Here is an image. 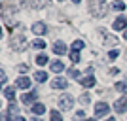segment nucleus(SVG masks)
I'll return each instance as SVG.
<instances>
[{"mask_svg": "<svg viewBox=\"0 0 127 121\" xmlns=\"http://www.w3.org/2000/svg\"><path fill=\"white\" fill-rule=\"evenodd\" d=\"M91 13L95 17L106 15V0H91Z\"/></svg>", "mask_w": 127, "mask_h": 121, "instance_id": "nucleus-1", "label": "nucleus"}, {"mask_svg": "<svg viewBox=\"0 0 127 121\" xmlns=\"http://www.w3.org/2000/svg\"><path fill=\"white\" fill-rule=\"evenodd\" d=\"M25 42H27V38H25V34L23 32H17V34H13L11 36V40H10V46H11V49H23L25 48Z\"/></svg>", "mask_w": 127, "mask_h": 121, "instance_id": "nucleus-2", "label": "nucleus"}, {"mask_svg": "<svg viewBox=\"0 0 127 121\" xmlns=\"http://www.w3.org/2000/svg\"><path fill=\"white\" fill-rule=\"evenodd\" d=\"M72 106H74V98L70 95H63L59 98V108L61 110H72Z\"/></svg>", "mask_w": 127, "mask_h": 121, "instance_id": "nucleus-3", "label": "nucleus"}, {"mask_svg": "<svg viewBox=\"0 0 127 121\" xmlns=\"http://www.w3.org/2000/svg\"><path fill=\"white\" fill-rule=\"evenodd\" d=\"M93 112H95V117H102V116H106V114L110 112V106L106 104V102H97L95 108H93Z\"/></svg>", "mask_w": 127, "mask_h": 121, "instance_id": "nucleus-4", "label": "nucleus"}, {"mask_svg": "<svg viewBox=\"0 0 127 121\" xmlns=\"http://www.w3.org/2000/svg\"><path fill=\"white\" fill-rule=\"evenodd\" d=\"M102 34V38H104V46H118V38L112 36V34H108V30L106 28H99Z\"/></svg>", "mask_w": 127, "mask_h": 121, "instance_id": "nucleus-5", "label": "nucleus"}, {"mask_svg": "<svg viewBox=\"0 0 127 121\" xmlns=\"http://www.w3.org/2000/svg\"><path fill=\"white\" fill-rule=\"evenodd\" d=\"M114 110H116L118 114H123V112L127 110V95H123L120 100H116V102H114Z\"/></svg>", "mask_w": 127, "mask_h": 121, "instance_id": "nucleus-6", "label": "nucleus"}, {"mask_svg": "<svg viewBox=\"0 0 127 121\" xmlns=\"http://www.w3.org/2000/svg\"><path fill=\"white\" fill-rule=\"evenodd\" d=\"M31 30L36 34V36H44L46 32H48V28H46V23H42V21H38V23H34V25L31 26Z\"/></svg>", "mask_w": 127, "mask_h": 121, "instance_id": "nucleus-7", "label": "nucleus"}, {"mask_svg": "<svg viewBox=\"0 0 127 121\" xmlns=\"http://www.w3.org/2000/svg\"><path fill=\"white\" fill-rule=\"evenodd\" d=\"M66 87H68V79H64V78H53L51 89H66Z\"/></svg>", "mask_w": 127, "mask_h": 121, "instance_id": "nucleus-8", "label": "nucleus"}, {"mask_svg": "<svg viewBox=\"0 0 127 121\" xmlns=\"http://www.w3.org/2000/svg\"><path fill=\"white\" fill-rule=\"evenodd\" d=\"M66 51H68V48H66V44H64V42L57 40V42L53 44V53H55V55H64Z\"/></svg>", "mask_w": 127, "mask_h": 121, "instance_id": "nucleus-9", "label": "nucleus"}, {"mask_svg": "<svg viewBox=\"0 0 127 121\" xmlns=\"http://www.w3.org/2000/svg\"><path fill=\"white\" fill-rule=\"evenodd\" d=\"M15 85L19 87V89H29V87H31V79L27 78V76H21V78H17Z\"/></svg>", "mask_w": 127, "mask_h": 121, "instance_id": "nucleus-10", "label": "nucleus"}, {"mask_svg": "<svg viewBox=\"0 0 127 121\" xmlns=\"http://www.w3.org/2000/svg\"><path fill=\"white\" fill-rule=\"evenodd\" d=\"M31 108H32V114H34L36 117H40V116H44V114H46V106H44V104H40V102L32 104Z\"/></svg>", "mask_w": 127, "mask_h": 121, "instance_id": "nucleus-11", "label": "nucleus"}, {"mask_svg": "<svg viewBox=\"0 0 127 121\" xmlns=\"http://www.w3.org/2000/svg\"><path fill=\"white\" fill-rule=\"evenodd\" d=\"M36 97H38V91H32V93H29V95L21 97V102L23 104H32V102L36 100Z\"/></svg>", "mask_w": 127, "mask_h": 121, "instance_id": "nucleus-12", "label": "nucleus"}, {"mask_svg": "<svg viewBox=\"0 0 127 121\" xmlns=\"http://www.w3.org/2000/svg\"><path fill=\"white\" fill-rule=\"evenodd\" d=\"M80 83L84 85V87H93L97 83V79L93 76H85V78H80Z\"/></svg>", "mask_w": 127, "mask_h": 121, "instance_id": "nucleus-13", "label": "nucleus"}, {"mask_svg": "<svg viewBox=\"0 0 127 121\" xmlns=\"http://www.w3.org/2000/svg\"><path fill=\"white\" fill-rule=\"evenodd\" d=\"M127 25V19L125 17H118L116 21H114V30H123Z\"/></svg>", "mask_w": 127, "mask_h": 121, "instance_id": "nucleus-14", "label": "nucleus"}, {"mask_svg": "<svg viewBox=\"0 0 127 121\" xmlns=\"http://www.w3.org/2000/svg\"><path fill=\"white\" fill-rule=\"evenodd\" d=\"M49 68H51V72L59 74V72H63V70H64V64L61 63V61H53V63L49 64Z\"/></svg>", "mask_w": 127, "mask_h": 121, "instance_id": "nucleus-15", "label": "nucleus"}, {"mask_svg": "<svg viewBox=\"0 0 127 121\" xmlns=\"http://www.w3.org/2000/svg\"><path fill=\"white\" fill-rule=\"evenodd\" d=\"M2 93H4V97L8 100H13L15 98V91L11 89V87H4V89H2Z\"/></svg>", "mask_w": 127, "mask_h": 121, "instance_id": "nucleus-16", "label": "nucleus"}, {"mask_svg": "<svg viewBox=\"0 0 127 121\" xmlns=\"http://www.w3.org/2000/svg\"><path fill=\"white\" fill-rule=\"evenodd\" d=\"M34 78H36V81H38V83H44V81H48V74L40 70V72H36V74H34Z\"/></svg>", "mask_w": 127, "mask_h": 121, "instance_id": "nucleus-17", "label": "nucleus"}, {"mask_svg": "<svg viewBox=\"0 0 127 121\" xmlns=\"http://www.w3.org/2000/svg\"><path fill=\"white\" fill-rule=\"evenodd\" d=\"M49 119H51V121H63V116H61V112L51 110V112H49Z\"/></svg>", "mask_w": 127, "mask_h": 121, "instance_id": "nucleus-18", "label": "nucleus"}, {"mask_svg": "<svg viewBox=\"0 0 127 121\" xmlns=\"http://www.w3.org/2000/svg\"><path fill=\"white\" fill-rule=\"evenodd\" d=\"M32 48H36V49H44V48H46V42H44L42 38H36V40L32 42Z\"/></svg>", "mask_w": 127, "mask_h": 121, "instance_id": "nucleus-19", "label": "nucleus"}, {"mask_svg": "<svg viewBox=\"0 0 127 121\" xmlns=\"http://www.w3.org/2000/svg\"><path fill=\"white\" fill-rule=\"evenodd\" d=\"M36 64H40V66H44V64H48V55H38L36 57Z\"/></svg>", "mask_w": 127, "mask_h": 121, "instance_id": "nucleus-20", "label": "nucleus"}, {"mask_svg": "<svg viewBox=\"0 0 127 121\" xmlns=\"http://www.w3.org/2000/svg\"><path fill=\"white\" fill-rule=\"evenodd\" d=\"M84 46L85 44L82 42V40H76V42L72 44V51H80V49H84Z\"/></svg>", "mask_w": 127, "mask_h": 121, "instance_id": "nucleus-21", "label": "nucleus"}, {"mask_svg": "<svg viewBox=\"0 0 127 121\" xmlns=\"http://www.w3.org/2000/svg\"><path fill=\"white\" fill-rule=\"evenodd\" d=\"M112 8H114V10H116V11H123V10H125V4L118 0V2H114V4H112Z\"/></svg>", "mask_w": 127, "mask_h": 121, "instance_id": "nucleus-22", "label": "nucleus"}, {"mask_svg": "<svg viewBox=\"0 0 127 121\" xmlns=\"http://www.w3.org/2000/svg\"><path fill=\"white\" fill-rule=\"evenodd\" d=\"M114 89H116V91H122V93H123V91H127V83H125V81H120V83L114 85Z\"/></svg>", "mask_w": 127, "mask_h": 121, "instance_id": "nucleus-23", "label": "nucleus"}, {"mask_svg": "<svg viewBox=\"0 0 127 121\" xmlns=\"http://www.w3.org/2000/svg\"><path fill=\"white\" fill-rule=\"evenodd\" d=\"M68 76H70V78H76V79H80V76H82V74H80L76 68H70V70H68Z\"/></svg>", "mask_w": 127, "mask_h": 121, "instance_id": "nucleus-24", "label": "nucleus"}, {"mask_svg": "<svg viewBox=\"0 0 127 121\" xmlns=\"http://www.w3.org/2000/svg\"><path fill=\"white\" fill-rule=\"evenodd\" d=\"M70 59H72V63H80V53L78 51H70Z\"/></svg>", "mask_w": 127, "mask_h": 121, "instance_id": "nucleus-25", "label": "nucleus"}, {"mask_svg": "<svg viewBox=\"0 0 127 121\" xmlns=\"http://www.w3.org/2000/svg\"><path fill=\"white\" fill-rule=\"evenodd\" d=\"M80 102H82V104H89V95H87V93H84V95L80 97Z\"/></svg>", "mask_w": 127, "mask_h": 121, "instance_id": "nucleus-26", "label": "nucleus"}, {"mask_svg": "<svg viewBox=\"0 0 127 121\" xmlns=\"http://www.w3.org/2000/svg\"><path fill=\"white\" fill-rule=\"evenodd\" d=\"M80 119H84V121H85V112H84V110L76 112V121H80Z\"/></svg>", "mask_w": 127, "mask_h": 121, "instance_id": "nucleus-27", "label": "nucleus"}, {"mask_svg": "<svg viewBox=\"0 0 127 121\" xmlns=\"http://www.w3.org/2000/svg\"><path fill=\"white\" fill-rule=\"evenodd\" d=\"M6 79H8V76H6V70H0V81H2V85H6Z\"/></svg>", "mask_w": 127, "mask_h": 121, "instance_id": "nucleus-28", "label": "nucleus"}, {"mask_svg": "<svg viewBox=\"0 0 127 121\" xmlns=\"http://www.w3.org/2000/svg\"><path fill=\"white\" fill-rule=\"evenodd\" d=\"M118 55H120V51H118V49H112V51L108 53V57H110L112 61H114V59H118Z\"/></svg>", "mask_w": 127, "mask_h": 121, "instance_id": "nucleus-29", "label": "nucleus"}, {"mask_svg": "<svg viewBox=\"0 0 127 121\" xmlns=\"http://www.w3.org/2000/svg\"><path fill=\"white\" fill-rule=\"evenodd\" d=\"M19 72H27V64H19Z\"/></svg>", "mask_w": 127, "mask_h": 121, "instance_id": "nucleus-30", "label": "nucleus"}, {"mask_svg": "<svg viewBox=\"0 0 127 121\" xmlns=\"http://www.w3.org/2000/svg\"><path fill=\"white\" fill-rule=\"evenodd\" d=\"M118 72H120L118 68H110V76H114V74H118Z\"/></svg>", "mask_w": 127, "mask_h": 121, "instance_id": "nucleus-31", "label": "nucleus"}, {"mask_svg": "<svg viewBox=\"0 0 127 121\" xmlns=\"http://www.w3.org/2000/svg\"><path fill=\"white\" fill-rule=\"evenodd\" d=\"M15 121H27V119H25L23 116H19V117H15Z\"/></svg>", "mask_w": 127, "mask_h": 121, "instance_id": "nucleus-32", "label": "nucleus"}, {"mask_svg": "<svg viewBox=\"0 0 127 121\" xmlns=\"http://www.w3.org/2000/svg\"><path fill=\"white\" fill-rule=\"evenodd\" d=\"M29 121H40V117H32V119H29Z\"/></svg>", "mask_w": 127, "mask_h": 121, "instance_id": "nucleus-33", "label": "nucleus"}, {"mask_svg": "<svg viewBox=\"0 0 127 121\" xmlns=\"http://www.w3.org/2000/svg\"><path fill=\"white\" fill-rule=\"evenodd\" d=\"M106 121H116V119H114V117H108V119H106Z\"/></svg>", "mask_w": 127, "mask_h": 121, "instance_id": "nucleus-34", "label": "nucleus"}, {"mask_svg": "<svg viewBox=\"0 0 127 121\" xmlns=\"http://www.w3.org/2000/svg\"><path fill=\"white\" fill-rule=\"evenodd\" d=\"M123 38H125V40H127V30H125V32H123Z\"/></svg>", "mask_w": 127, "mask_h": 121, "instance_id": "nucleus-35", "label": "nucleus"}, {"mask_svg": "<svg viewBox=\"0 0 127 121\" xmlns=\"http://www.w3.org/2000/svg\"><path fill=\"white\" fill-rule=\"evenodd\" d=\"M85 121H97V119H93V117H91V119H85Z\"/></svg>", "mask_w": 127, "mask_h": 121, "instance_id": "nucleus-36", "label": "nucleus"}, {"mask_svg": "<svg viewBox=\"0 0 127 121\" xmlns=\"http://www.w3.org/2000/svg\"><path fill=\"white\" fill-rule=\"evenodd\" d=\"M72 2H76V4H78V2H82V0H72Z\"/></svg>", "mask_w": 127, "mask_h": 121, "instance_id": "nucleus-37", "label": "nucleus"}, {"mask_svg": "<svg viewBox=\"0 0 127 121\" xmlns=\"http://www.w3.org/2000/svg\"><path fill=\"white\" fill-rule=\"evenodd\" d=\"M59 2H64V0H59Z\"/></svg>", "mask_w": 127, "mask_h": 121, "instance_id": "nucleus-38", "label": "nucleus"}]
</instances>
